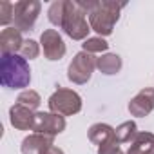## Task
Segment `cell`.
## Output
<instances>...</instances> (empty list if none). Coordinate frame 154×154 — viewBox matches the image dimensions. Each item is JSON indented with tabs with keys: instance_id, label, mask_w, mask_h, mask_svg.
Wrapping results in <instances>:
<instances>
[{
	"instance_id": "obj_1",
	"label": "cell",
	"mask_w": 154,
	"mask_h": 154,
	"mask_svg": "<svg viewBox=\"0 0 154 154\" xmlns=\"http://www.w3.org/2000/svg\"><path fill=\"white\" fill-rule=\"evenodd\" d=\"M89 26L100 36H109L114 31V26L120 18V11L125 8V2H114V0H91L84 2Z\"/></svg>"
},
{
	"instance_id": "obj_2",
	"label": "cell",
	"mask_w": 154,
	"mask_h": 154,
	"mask_svg": "<svg viewBox=\"0 0 154 154\" xmlns=\"http://www.w3.org/2000/svg\"><path fill=\"white\" fill-rule=\"evenodd\" d=\"M0 82L8 89L29 87L31 69L20 54H0Z\"/></svg>"
},
{
	"instance_id": "obj_3",
	"label": "cell",
	"mask_w": 154,
	"mask_h": 154,
	"mask_svg": "<svg viewBox=\"0 0 154 154\" xmlns=\"http://www.w3.org/2000/svg\"><path fill=\"white\" fill-rule=\"evenodd\" d=\"M85 6L84 2H74V0H65L63 9V20L62 29L63 33L72 40H87V35L91 31V26L85 20Z\"/></svg>"
},
{
	"instance_id": "obj_4",
	"label": "cell",
	"mask_w": 154,
	"mask_h": 154,
	"mask_svg": "<svg viewBox=\"0 0 154 154\" xmlns=\"http://www.w3.org/2000/svg\"><path fill=\"white\" fill-rule=\"evenodd\" d=\"M49 111L60 116H72L82 111V96L65 87H58L51 96H49Z\"/></svg>"
},
{
	"instance_id": "obj_5",
	"label": "cell",
	"mask_w": 154,
	"mask_h": 154,
	"mask_svg": "<svg viewBox=\"0 0 154 154\" xmlns=\"http://www.w3.org/2000/svg\"><path fill=\"white\" fill-rule=\"evenodd\" d=\"M96 62H98V58L94 54L80 51L71 60V63L67 67V78L76 85L87 84L93 76V71L96 69Z\"/></svg>"
},
{
	"instance_id": "obj_6",
	"label": "cell",
	"mask_w": 154,
	"mask_h": 154,
	"mask_svg": "<svg viewBox=\"0 0 154 154\" xmlns=\"http://www.w3.org/2000/svg\"><path fill=\"white\" fill-rule=\"evenodd\" d=\"M40 9H42V4L38 0H20V2L15 4V26L20 33H26V31H31L38 20V15H40Z\"/></svg>"
},
{
	"instance_id": "obj_7",
	"label": "cell",
	"mask_w": 154,
	"mask_h": 154,
	"mask_svg": "<svg viewBox=\"0 0 154 154\" xmlns=\"http://www.w3.org/2000/svg\"><path fill=\"white\" fill-rule=\"evenodd\" d=\"M33 131L38 134H45V136H56L60 132L65 131V118L54 112H36L35 114V123H33Z\"/></svg>"
},
{
	"instance_id": "obj_8",
	"label": "cell",
	"mask_w": 154,
	"mask_h": 154,
	"mask_svg": "<svg viewBox=\"0 0 154 154\" xmlns=\"http://www.w3.org/2000/svg\"><path fill=\"white\" fill-rule=\"evenodd\" d=\"M40 44H42V49H44V56L51 62L62 60L65 51H67L65 44H63V38L60 36V33L56 29H45L40 36Z\"/></svg>"
},
{
	"instance_id": "obj_9",
	"label": "cell",
	"mask_w": 154,
	"mask_h": 154,
	"mask_svg": "<svg viewBox=\"0 0 154 154\" xmlns=\"http://www.w3.org/2000/svg\"><path fill=\"white\" fill-rule=\"evenodd\" d=\"M129 112L138 118H145L154 111V89L145 87L141 89L131 102H129Z\"/></svg>"
},
{
	"instance_id": "obj_10",
	"label": "cell",
	"mask_w": 154,
	"mask_h": 154,
	"mask_svg": "<svg viewBox=\"0 0 154 154\" xmlns=\"http://www.w3.org/2000/svg\"><path fill=\"white\" fill-rule=\"evenodd\" d=\"M35 111L24 107V105H18L15 103L11 109H9V122L15 129L18 131H33V123H35Z\"/></svg>"
},
{
	"instance_id": "obj_11",
	"label": "cell",
	"mask_w": 154,
	"mask_h": 154,
	"mask_svg": "<svg viewBox=\"0 0 154 154\" xmlns=\"http://www.w3.org/2000/svg\"><path fill=\"white\" fill-rule=\"evenodd\" d=\"M53 141H54L53 136L35 132V134L24 138V141L20 145V150H22V154H44L49 147H53Z\"/></svg>"
},
{
	"instance_id": "obj_12",
	"label": "cell",
	"mask_w": 154,
	"mask_h": 154,
	"mask_svg": "<svg viewBox=\"0 0 154 154\" xmlns=\"http://www.w3.org/2000/svg\"><path fill=\"white\" fill-rule=\"evenodd\" d=\"M24 44L22 33L17 27H6L0 33V49H2V54H17L20 53Z\"/></svg>"
},
{
	"instance_id": "obj_13",
	"label": "cell",
	"mask_w": 154,
	"mask_h": 154,
	"mask_svg": "<svg viewBox=\"0 0 154 154\" xmlns=\"http://www.w3.org/2000/svg\"><path fill=\"white\" fill-rule=\"evenodd\" d=\"M114 131H116V129H112V127L107 125V123H94V125L89 127V140H91V143L102 147V145H105L107 141H111V140L116 138V132H114Z\"/></svg>"
},
{
	"instance_id": "obj_14",
	"label": "cell",
	"mask_w": 154,
	"mask_h": 154,
	"mask_svg": "<svg viewBox=\"0 0 154 154\" xmlns=\"http://www.w3.org/2000/svg\"><path fill=\"white\" fill-rule=\"evenodd\" d=\"M96 67H98L103 74H107V76L116 74V72H120V69H122V58H120L118 54H114V53L102 54V56L98 58V62H96Z\"/></svg>"
},
{
	"instance_id": "obj_15",
	"label": "cell",
	"mask_w": 154,
	"mask_h": 154,
	"mask_svg": "<svg viewBox=\"0 0 154 154\" xmlns=\"http://www.w3.org/2000/svg\"><path fill=\"white\" fill-rule=\"evenodd\" d=\"M152 143H154V134L152 132H138V136L131 143L127 154H150Z\"/></svg>"
},
{
	"instance_id": "obj_16",
	"label": "cell",
	"mask_w": 154,
	"mask_h": 154,
	"mask_svg": "<svg viewBox=\"0 0 154 154\" xmlns=\"http://www.w3.org/2000/svg\"><path fill=\"white\" fill-rule=\"evenodd\" d=\"M116 140L118 143H132L138 136V127L134 122H123L120 127H116Z\"/></svg>"
},
{
	"instance_id": "obj_17",
	"label": "cell",
	"mask_w": 154,
	"mask_h": 154,
	"mask_svg": "<svg viewBox=\"0 0 154 154\" xmlns=\"http://www.w3.org/2000/svg\"><path fill=\"white\" fill-rule=\"evenodd\" d=\"M40 102H42L40 94H38L36 91H33V89L22 91V93L18 94V98H17V103H18V105H24V107H27V109H31V111L38 109Z\"/></svg>"
},
{
	"instance_id": "obj_18",
	"label": "cell",
	"mask_w": 154,
	"mask_h": 154,
	"mask_svg": "<svg viewBox=\"0 0 154 154\" xmlns=\"http://www.w3.org/2000/svg\"><path fill=\"white\" fill-rule=\"evenodd\" d=\"M63 9H65V0H56L49 6V11H47V18L53 26L56 27H62V20H63Z\"/></svg>"
},
{
	"instance_id": "obj_19",
	"label": "cell",
	"mask_w": 154,
	"mask_h": 154,
	"mask_svg": "<svg viewBox=\"0 0 154 154\" xmlns=\"http://www.w3.org/2000/svg\"><path fill=\"white\" fill-rule=\"evenodd\" d=\"M82 47H84L85 53L94 54V53H103V51H107V49H109V44H107L102 36H93V38H87V40L82 44Z\"/></svg>"
},
{
	"instance_id": "obj_20",
	"label": "cell",
	"mask_w": 154,
	"mask_h": 154,
	"mask_svg": "<svg viewBox=\"0 0 154 154\" xmlns=\"http://www.w3.org/2000/svg\"><path fill=\"white\" fill-rule=\"evenodd\" d=\"M40 54V45H38V42H35V40H24V44H22V49H20V56L22 58H26V60H33V58H36Z\"/></svg>"
},
{
	"instance_id": "obj_21",
	"label": "cell",
	"mask_w": 154,
	"mask_h": 154,
	"mask_svg": "<svg viewBox=\"0 0 154 154\" xmlns=\"http://www.w3.org/2000/svg\"><path fill=\"white\" fill-rule=\"evenodd\" d=\"M13 18H15V4L2 0L0 2V24L8 26L9 22H13Z\"/></svg>"
},
{
	"instance_id": "obj_22",
	"label": "cell",
	"mask_w": 154,
	"mask_h": 154,
	"mask_svg": "<svg viewBox=\"0 0 154 154\" xmlns=\"http://www.w3.org/2000/svg\"><path fill=\"white\" fill-rule=\"evenodd\" d=\"M98 154H123V150L120 149V143H118V140L114 138V140L107 141L105 145L98 147Z\"/></svg>"
},
{
	"instance_id": "obj_23",
	"label": "cell",
	"mask_w": 154,
	"mask_h": 154,
	"mask_svg": "<svg viewBox=\"0 0 154 154\" xmlns=\"http://www.w3.org/2000/svg\"><path fill=\"white\" fill-rule=\"evenodd\" d=\"M44 154H63V150H62V149H58V147H54V145H53V147H49V149H47V150H45V152H44Z\"/></svg>"
},
{
	"instance_id": "obj_24",
	"label": "cell",
	"mask_w": 154,
	"mask_h": 154,
	"mask_svg": "<svg viewBox=\"0 0 154 154\" xmlns=\"http://www.w3.org/2000/svg\"><path fill=\"white\" fill-rule=\"evenodd\" d=\"M150 154H154V143H152V147H150Z\"/></svg>"
}]
</instances>
